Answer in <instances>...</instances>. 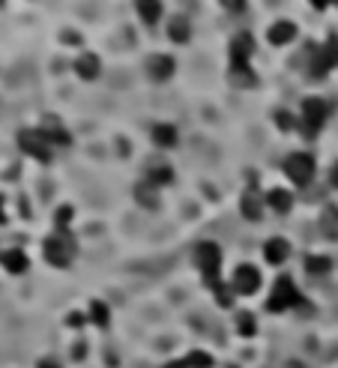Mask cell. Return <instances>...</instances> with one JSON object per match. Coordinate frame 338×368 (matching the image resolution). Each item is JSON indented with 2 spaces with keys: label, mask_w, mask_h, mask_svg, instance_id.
I'll return each mask as SVG.
<instances>
[{
  "label": "cell",
  "mask_w": 338,
  "mask_h": 368,
  "mask_svg": "<svg viewBox=\"0 0 338 368\" xmlns=\"http://www.w3.org/2000/svg\"><path fill=\"white\" fill-rule=\"evenodd\" d=\"M18 144H21L24 153H30L33 159L52 162V144H48V138L40 129H21L18 132Z\"/></svg>",
  "instance_id": "cell-5"
},
{
  "label": "cell",
  "mask_w": 338,
  "mask_h": 368,
  "mask_svg": "<svg viewBox=\"0 0 338 368\" xmlns=\"http://www.w3.org/2000/svg\"><path fill=\"white\" fill-rule=\"evenodd\" d=\"M255 329H258V326H255V317L248 314V311H243L240 317H236V333H240V336L248 338V336H255Z\"/></svg>",
  "instance_id": "cell-26"
},
{
  "label": "cell",
  "mask_w": 338,
  "mask_h": 368,
  "mask_svg": "<svg viewBox=\"0 0 338 368\" xmlns=\"http://www.w3.org/2000/svg\"><path fill=\"white\" fill-rule=\"evenodd\" d=\"M0 263L6 266L9 273H16V275H21L24 270H28V255H24L21 249H9V251H4V255H0Z\"/></svg>",
  "instance_id": "cell-13"
},
{
  "label": "cell",
  "mask_w": 338,
  "mask_h": 368,
  "mask_svg": "<svg viewBox=\"0 0 338 368\" xmlns=\"http://www.w3.org/2000/svg\"><path fill=\"white\" fill-rule=\"evenodd\" d=\"M294 36H296V24H291V21H275L270 28V42L272 45H287Z\"/></svg>",
  "instance_id": "cell-14"
},
{
  "label": "cell",
  "mask_w": 338,
  "mask_h": 368,
  "mask_svg": "<svg viewBox=\"0 0 338 368\" xmlns=\"http://www.w3.org/2000/svg\"><path fill=\"white\" fill-rule=\"evenodd\" d=\"M189 33H192V28H189V21H186V18H174L168 24V36L174 42H186V40H189Z\"/></svg>",
  "instance_id": "cell-17"
},
{
  "label": "cell",
  "mask_w": 338,
  "mask_h": 368,
  "mask_svg": "<svg viewBox=\"0 0 338 368\" xmlns=\"http://www.w3.org/2000/svg\"><path fill=\"white\" fill-rule=\"evenodd\" d=\"M75 255V239L69 237V231H60L57 237H48L45 239V261L54 263V266H69Z\"/></svg>",
  "instance_id": "cell-3"
},
{
  "label": "cell",
  "mask_w": 338,
  "mask_h": 368,
  "mask_svg": "<svg viewBox=\"0 0 338 368\" xmlns=\"http://www.w3.org/2000/svg\"><path fill=\"white\" fill-rule=\"evenodd\" d=\"M267 201H270V207L275 213H287V210H291V204H294V195L284 192V189H272V192L267 195Z\"/></svg>",
  "instance_id": "cell-16"
},
{
  "label": "cell",
  "mask_w": 338,
  "mask_h": 368,
  "mask_svg": "<svg viewBox=\"0 0 338 368\" xmlns=\"http://www.w3.org/2000/svg\"><path fill=\"white\" fill-rule=\"evenodd\" d=\"M299 302H303V297H299L296 285H294L287 275H279V282H275L272 294H270V299H267V309H270V311H284V309L299 306Z\"/></svg>",
  "instance_id": "cell-1"
},
{
  "label": "cell",
  "mask_w": 338,
  "mask_h": 368,
  "mask_svg": "<svg viewBox=\"0 0 338 368\" xmlns=\"http://www.w3.org/2000/svg\"><path fill=\"white\" fill-rule=\"evenodd\" d=\"M135 195H138V201H141L144 207H150V210H153V207H159L156 189H153V183H150V180H144L141 186H138V189H135Z\"/></svg>",
  "instance_id": "cell-18"
},
{
  "label": "cell",
  "mask_w": 338,
  "mask_h": 368,
  "mask_svg": "<svg viewBox=\"0 0 338 368\" xmlns=\"http://www.w3.org/2000/svg\"><path fill=\"white\" fill-rule=\"evenodd\" d=\"M69 219H72V210L64 207V210L57 213V231H66V222H69Z\"/></svg>",
  "instance_id": "cell-31"
},
{
  "label": "cell",
  "mask_w": 338,
  "mask_h": 368,
  "mask_svg": "<svg viewBox=\"0 0 338 368\" xmlns=\"http://www.w3.org/2000/svg\"><path fill=\"white\" fill-rule=\"evenodd\" d=\"M332 183L338 186V165H335V168H332Z\"/></svg>",
  "instance_id": "cell-37"
},
{
  "label": "cell",
  "mask_w": 338,
  "mask_h": 368,
  "mask_svg": "<svg viewBox=\"0 0 338 368\" xmlns=\"http://www.w3.org/2000/svg\"><path fill=\"white\" fill-rule=\"evenodd\" d=\"M75 72H78L84 81H93L99 75V60L93 54H81L78 60H75Z\"/></svg>",
  "instance_id": "cell-15"
},
{
  "label": "cell",
  "mask_w": 338,
  "mask_h": 368,
  "mask_svg": "<svg viewBox=\"0 0 338 368\" xmlns=\"http://www.w3.org/2000/svg\"><path fill=\"white\" fill-rule=\"evenodd\" d=\"M330 114V105L323 102V99H306L303 102V120H306V138L318 135V129L323 126V120H327Z\"/></svg>",
  "instance_id": "cell-7"
},
{
  "label": "cell",
  "mask_w": 338,
  "mask_h": 368,
  "mask_svg": "<svg viewBox=\"0 0 338 368\" xmlns=\"http://www.w3.org/2000/svg\"><path fill=\"white\" fill-rule=\"evenodd\" d=\"M195 263L198 270L204 273V282L207 285H216L219 282V266H222V251L216 243H201L195 249Z\"/></svg>",
  "instance_id": "cell-2"
},
{
  "label": "cell",
  "mask_w": 338,
  "mask_h": 368,
  "mask_svg": "<svg viewBox=\"0 0 338 368\" xmlns=\"http://www.w3.org/2000/svg\"><path fill=\"white\" fill-rule=\"evenodd\" d=\"M311 54H315V57H311V69H308L311 78H323L332 66H338V40H335V36H330L327 45H323L320 52H318V48H311Z\"/></svg>",
  "instance_id": "cell-4"
},
{
  "label": "cell",
  "mask_w": 338,
  "mask_h": 368,
  "mask_svg": "<svg viewBox=\"0 0 338 368\" xmlns=\"http://www.w3.org/2000/svg\"><path fill=\"white\" fill-rule=\"evenodd\" d=\"M40 132H42L45 138H54L57 144H69V135L60 129V123H57L54 117H48V120H45V129H40Z\"/></svg>",
  "instance_id": "cell-21"
},
{
  "label": "cell",
  "mask_w": 338,
  "mask_h": 368,
  "mask_svg": "<svg viewBox=\"0 0 338 368\" xmlns=\"http://www.w3.org/2000/svg\"><path fill=\"white\" fill-rule=\"evenodd\" d=\"M320 225H323V234H327L330 239H335V237H338V210H335V207H327V210H323Z\"/></svg>",
  "instance_id": "cell-20"
},
{
  "label": "cell",
  "mask_w": 338,
  "mask_h": 368,
  "mask_svg": "<svg viewBox=\"0 0 338 368\" xmlns=\"http://www.w3.org/2000/svg\"><path fill=\"white\" fill-rule=\"evenodd\" d=\"M90 321L96 324V326H108V306H105V302H99V299H93L90 302Z\"/></svg>",
  "instance_id": "cell-24"
},
{
  "label": "cell",
  "mask_w": 338,
  "mask_h": 368,
  "mask_svg": "<svg viewBox=\"0 0 338 368\" xmlns=\"http://www.w3.org/2000/svg\"><path fill=\"white\" fill-rule=\"evenodd\" d=\"M240 210H243L246 219H252V222H258L260 215H264V198L258 195L255 183H252V189H248V192L243 195V201H240Z\"/></svg>",
  "instance_id": "cell-11"
},
{
  "label": "cell",
  "mask_w": 338,
  "mask_h": 368,
  "mask_svg": "<svg viewBox=\"0 0 338 368\" xmlns=\"http://www.w3.org/2000/svg\"><path fill=\"white\" fill-rule=\"evenodd\" d=\"M171 180H174V171L171 168H153V171H150V183H153V186H165Z\"/></svg>",
  "instance_id": "cell-29"
},
{
  "label": "cell",
  "mask_w": 338,
  "mask_h": 368,
  "mask_svg": "<svg viewBox=\"0 0 338 368\" xmlns=\"http://www.w3.org/2000/svg\"><path fill=\"white\" fill-rule=\"evenodd\" d=\"M165 368H186V362H168Z\"/></svg>",
  "instance_id": "cell-36"
},
{
  "label": "cell",
  "mask_w": 338,
  "mask_h": 368,
  "mask_svg": "<svg viewBox=\"0 0 338 368\" xmlns=\"http://www.w3.org/2000/svg\"><path fill=\"white\" fill-rule=\"evenodd\" d=\"M284 174L291 177L296 186H308L311 177H315V159H311L308 153H294V156H287V162H284Z\"/></svg>",
  "instance_id": "cell-6"
},
{
  "label": "cell",
  "mask_w": 338,
  "mask_h": 368,
  "mask_svg": "<svg viewBox=\"0 0 338 368\" xmlns=\"http://www.w3.org/2000/svg\"><path fill=\"white\" fill-rule=\"evenodd\" d=\"M224 6H228L231 12H243L246 9V4H224Z\"/></svg>",
  "instance_id": "cell-34"
},
{
  "label": "cell",
  "mask_w": 338,
  "mask_h": 368,
  "mask_svg": "<svg viewBox=\"0 0 338 368\" xmlns=\"http://www.w3.org/2000/svg\"><path fill=\"white\" fill-rule=\"evenodd\" d=\"M186 368H212V357L204 350H192L189 357H186Z\"/></svg>",
  "instance_id": "cell-25"
},
{
  "label": "cell",
  "mask_w": 338,
  "mask_h": 368,
  "mask_svg": "<svg viewBox=\"0 0 338 368\" xmlns=\"http://www.w3.org/2000/svg\"><path fill=\"white\" fill-rule=\"evenodd\" d=\"M153 141L159 147H174V141H177V132H174V126H156V129H153Z\"/></svg>",
  "instance_id": "cell-22"
},
{
  "label": "cell",
  "mask_w": 338,
  "mask_h": 368,
  "mask_svg": "<svg viewBox=\"0 0 338 368\" xmlns=\"http://www.w3.org/2000/svg\"><path fill=\"white\" fill-rule=\"evenodd\" d=\"M306 270L315 273V275H323V273L332 270V261L330 258H320V255H308L306 258Z\"/></svg>",
  "instance_id": "cell-23"
},
{
  "label": "cell",
  "mask_w": 338,
  "mask_h": 368,
  "mask_svg": "<svg viewBox=\"0 0 338 368\" xmlns=\"http://www.w3.org/2000/svg\"><path fill=\"white\" fill-rule=\"evenodd\" d=\"M147 72H150V78L153 81H168L174 75V60L165 57V54H153L147 60Z\"/></svg>",
  "instance_id": "cell-10"
},
{
  "label": "cell",
  "mask_w": 338,
  "mask_h": 368,
  "mask_svg": "<svg viewBox=\"0 0 338 368\" xmlns=\"http://www.w3.org/2000/svg\"><path fill=\"white\" fill-rule=\"evenodd\" d=\"M231 81L236 87H255V72L252 69H231Z\"/></svg>",
  "instance_id": "cell-27"
},
{
  "label": "cell",
  "mask_w": 338,
  "mask_h": 368,
  "mask_svg": "<svg viewBox=\"0 0 338 368\" xmlns=\"http://www.w3.org/2000/svg\"><path fill=\"white\" fill-rule=\"evenodd\" d=\"M258 287H260V273L255 270V266L252 263L236 266V273H234V290L236 294H255Z\"/></svg>",
  "instance_id": "cell-8"
},
{
  "label": "cell",
  "mask_w": 338,
  "mask_h": 368,
  "mask_svg": "<svg viewBox=\"0 0 338 368\" xmlns=\"http://www.w3.org/2000/svg\"><path fill=\"white\" fill-rule=\"evenodd\" d=\"M212 290H216V299H219V306H224V309H228L231 302H234V287H228V285L216 282V285H212Z\"/></svg>",
  "instance_id": "cell-28"
},
{
  "label": "cell",
  "mask_w": 338,
  "mask_h": 368,
  "mask_svg": "<svg viewBox=\"0 0 338 368\" xmlns=\"http://www.w3.org/2000/svg\"><path fill=\"white\" fill-rule=\"evenodd\" d=\"M275 123L282 126V132H291L294 129V117H291V114H284V111L275 114Z\"/></svg>",
  "instance_id": "cell-30"
},
{
  "label": "cell",
  "mask_w": 338,
  "mask_h": 368,
  "mask_svg": "<svg viewBox=\"0 0 338 368\" xmlns=\"http://www.w3.org/2000/svg\"><path fill=\"white\" fill-rule=\"evenodd\" d=\"M66 324H69V326H81V324H84V314H78V311H72V314L66 317Z\"/></svg>",
  "instance_id": "cell-32"
},
{
  "label": "cell",
  "mask_w": 338,
  "mask_h": 368,
  "mask_svg": "<svg viewBox=\"0 0 338 368\" xmlns=\"http://www.w3.org/2000/svg\"><path fill=\"white\" fill-rule=\"evenodd\" d=\"M287 255H291V246H287V239H282V237H272L270 243L264 246V258L270 261V263H284L287 261Z\"/></svg>",
  "instance_id": "cell-12"
},
{
  "label": "cell",
  "mask_w": 338,
  "mask_h": 368,
  "mask_svg": "<svg viewBox=\"0 0 338 368\" xmlns=\"http://www.w3.org/2000/svg\"><path fill=\"white\" fill-rule=\"evenodd\" d=\"M248 54H252V36L240 33L231 42V66L234 69H248Z\"/></svg>",
  "instance_id": "cell-9"
},
{
  "label": "cell",
  "mask_w": 338,
  "mask_h": 368,
  "mask_svg": "<svg viewBox=\"0 0 338 368\" xmlns=\"http://www.w3.org/2000/svg\"><path fill=\"white\" fill-rule=\"evenodd\" d=\"M40 368H60L54 360H40Z\"/></svg>",
  "instance_id": "cell-33"
},
{
  "label": "cell",
  "mask_w": 338,
  "mask_h": 368,
  "mask_svg": "<svg viewBox=\"0 0 338 368\" xmlns=\"http://www.w3.org/2000/svg\"><path fill=\"white\" fill-rule=\"evenodd\" d=\"M138 16H141L144 24H156L159 16H162V4L156 0H147V4H138Z\"/></svg>",
  "instance_id": "cell-19"
},
{
  "label": "cell",
  "mask_w": 338,
  "mask_h": 368,
  "mask_svg": "<svg viewBox=\"0 0 338 368\" xmlns=\"http://www.w3.org/2000/svg\"><path fill=\"white\" fill-rule=\"evenodd\" d=\"M0 225H6V215H4V198H0Z\"/></svg>",
  "instance_id": "cell-35"
}]
</instances>
